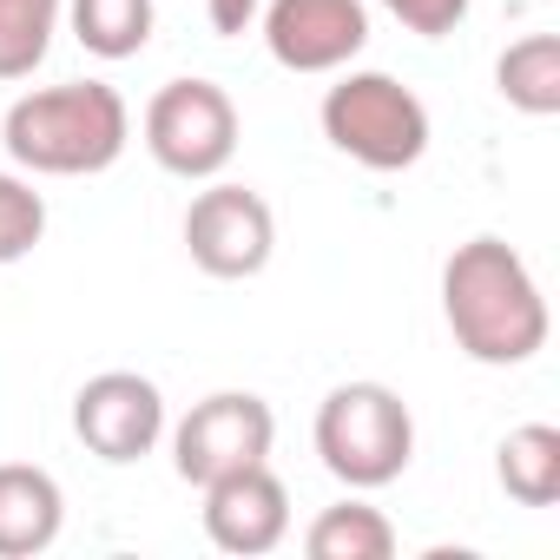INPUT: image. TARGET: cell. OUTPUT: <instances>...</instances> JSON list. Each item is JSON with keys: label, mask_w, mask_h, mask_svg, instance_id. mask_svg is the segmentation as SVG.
Masks as SVG:
<instances>
[{"label": "cell", "mask_w": 560, "mask_h": 560, "mask_svg": "<svg viewBox=\"0 0 560 560\" xmlns=\"http://www.w3.org/2000/svg\"><path fill=\"white\" fill-rule=\"evenodd\" d=\"M442 317L462 343V357L488 370H514L547 350V298L514 244L468 237L442 264Z\"/></svg>", "instance_id": "6da1fadb"}, {"label": "cell", "mask_w": 560, "mask_h": 560, "mask_svg": "<svg viewBox=\"0 0 560 560\" xmlns=\"http://www.w3.org/2000/svg\"><path fill=\"white\" fill-rule=\"evenodd\" d=\"M8 159L47 178H86L119 165L126 139H132V113L119 100V86L106 80H67V86H40L21 93L0 119Z\"/></svg>", "instance_id": "7a4b0ae2"}, {"label": "cell", "mask_w": 560, "mask_h": 560, "mask_svg": "<svg viewBox=\"0 0 560 560\" xmlns=\"http://www.w3.org/2000/svg\"><path fill=\"white\" fill-rule=\"evenodd\" d=\"M317 455L343 488H389L416 455V416L389 383H343L317 409Z\"/></svg>", "instance_id": "3957f363"}, {"label": "cell", "mask_w": 560, "mask_h": 560, "mask_svg": "<svg viewBox=\"0 0 560 560\" xmlns=\"http://www.w3.org/2000/svg\"><path fill=\"white\" fill-rule=\"evenodd\" d=\"M324 139L370 172H409L429 152V106L389 73H343L324 93Z\"/></svg>", "instance_id": "277c9868"}, {"label": "cell", "mask_w": 560, "mask_h": 560, "mask_svg": "<svg viewBox=\"0 0 560 560\" xmlns=\"http://www.w3.org/2000/svg\"><path fill=\"white\" fill-rule=\"evenodd\" d=\"M145 152L172 178H218L237 152V106L211 80H172L145 106Z\"/></svg>", "instance_id": "5b68a950"}, {"label": "cell", "mask_w": 560, "mask_h": 560, "mask_svg": "<svg viewBox=\"0 0 560 560\" xmlns=\"http://www.w3.org/2000/svg\"><path fill=\"white\" fill-rule=\"evenodd\" d=\"M270 442H277L270 402L250 389H218V396L191 402V416L172 429V468H178V481L205 488L218 475L270 462Z\"/></svg>", "instance_id": "8992f818"}, {"label": "cell", "mask_w": 560, "mask_h": 560, "mask_svg": "<svg viewBox=\"0 0 560 560\" xmlns=\"http://www.w3.org/2000/svg\"><path fill=\"white\" fill-rule=\"evenodd\" d=\"M185 250L205 277H257L277 250V218L250 185H211L185 211Z\"/></svg>", "instance_id": "52a82bcc"}, {"label": "cell", "mask_w": 560, "mask_h": 560, "mask_svg": "<svg viewBox=\"0 0 560 560\" xmlns=\"http://www.w3.org/2000/svg\"><path fill=\"white\" fill-rule=\"evenodd\" d=\"M370 8L363 0H270L264 8V47L291 73H337L363 54Z\"/></svg>", "instance_id": "ba28073f"}, {"label": "cell", "mask_w": 560, "mask_h": 560, "mask_svg": "<svg viewBox=\"0 0 560 560\" xmlns=\"http://www.w3.org/2000/svg\"><path fill=\"white\" fill-rule=\"evenodd\" d=\"M73 435L100 462H139L165 435V396L139 370H106L73 396Z\"/></svg>", "instance_id": "9c48e42d"}, {"label": "cell", "mask_w": 560, "mask_h": 560, "mask_svg": "<svg viewBox=\"0 0 560 560\" xmlns=\"http://www.w3.org/2000/svg\"><path fill=\"white\" fill-rule=\"evenodd\" d=\"M205 534H211V547L244 553V560L270 553L277 540L291 534V494H284V481H277L264 462L205 481Z\"/></svg>", "instance_id": "30bf717a"}, {"label": "cell", "mask_w": 560, "mask_h": 560, "mask_svg": "<svg viewBox=\"0 0 560 560\" xmlns=\"http://www.w3.org/2000/svg\"><path fill=\"white\" fill-rule=\"evenodd\" d=\"M67 527V494L34 462H0V560L47 553Z\"/></svg>", "instance_id": "8fae6325"}, {"label": "cell", "mask_w": 560, "mask_h": 560, "mask_svg": "<svg viewBox=\"0 0 560 560\" xmlns=\"http://www.w3.org/2000/svg\"><path fill=\"white\" fill-rule=\"evenodd\" d=\"M494 86H501V100H508L514 113H527V119L560 113V40H553V34L514 40V47L494 60Z\"/></svg>", "instance_id": "7c38bea8"}, {"label": "cell", "mask_w": 560, "mask_h": 560, "mask_svg": "<svg viewBox=\"0 0 560 560\" xmlns=\"http://www.w3.org/2000/svg\"><path fill=\"white\" fill-rule=\"evenodd\" d=\"M494 475L521 508H553L560 501V429H547V422L514 429L494 455Z\"/></svg>", "instance_id": "4fadbf2b"}, {"label": "cell", "mask_w": 560, "mask_h": 560, "mask_svg": "<svg viewBox=\"0 0 560 560\" xmlns=\"http://www.w3.org/2000/svg\"><path fill=\"white\" fill-rule=\"evenodd\" d=\"M304 547H311V560H389L396 553V527L370 501H337V508H324L311 521Z\"/></svg>", "instance_id": "5bb4252c"}, {"label": "cell", "mask_w": 560, "mask_h": 560, "mask_svg": "<svg viewBox=\"0 0 560 560\" xmlns=\"http://www.w3.org/2000/svg\"><path fill=\"white\" fill-rule=\"evenodd\" d=\"M73 40L100 60H132L152 40V0H67Z\"/></svg>", "instance_id": "9a60e30c"}, {"label": "cell", "mask_w": 560, "mask_h": 560, "mask_svg": "<svg viewBox=\"0 0 560 560\" xmlns=\"http://www.w3.org/2000/svg\"><path fill=\"white\" fill-rule=\"evenodd\" d=\"M67 0H0V80H27L60 27Z\"/></svg>", "instance_id": "2e32d148"}, {"label": "cell", "mask_w": 560, "mask_h": 560, "mask_svg": "<svg viewBox=\"0 0 560 560\" xmlns=\"http://www.w3.org/2000/svg\"><path fill=\"white\" fill-rule=\"evenodd\" d=\"M40 237H47V198L14 172H0V264H21Z\"/></svg>", "instance_id": "e0dca14e"}, {"label": "cell", "mask_w": 560, "mask_h": 560, "mask_svg": "<svg viewBox=\"0 0 560 560\" xmlns=\"http://www.w3.org/2000/svg\"><path fill=\"white\" fill-rule=\"evenodd\" d=\"M383 8H389L409 34H422V40H442V34H455V27L468 21V0H383Z\"/></svg>", "instance_id": "ac0fdd59"}, {"label": "cell", "mask_w": 560, "mask_h": 560, "mask_svg": "<svg viewBox=\"0 0 560 560\" xmlns=\"http://www.w3.org/2000/svg\"><path fill=\"white\" fill-rule=\"evenodd\" d=\"M205 14H211L218 34H244L250 14H257V0H205Z\"/></svg>", "instance_id": "d6986e66"}]
</instances>
